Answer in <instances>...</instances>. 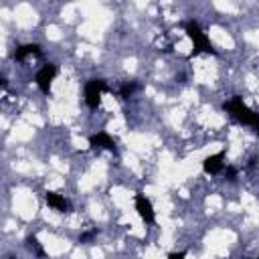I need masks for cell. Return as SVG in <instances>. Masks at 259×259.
<instances>
[{
    "label": "cell",
    "instance_id": "4fadbf2b",
    "mask_svg": "<svg viewBox=\"0 0 259 259\" xmlns=\"http://www.w3.org/2000/svg\"><path fill=\"white\" fill-rule=\"evenodd\" d=\"M95 235H97V231H95V229H93V231H87V233H81V235H79V243H89Z\"/></svg>",
    "mask_w": 259,
    "mask_h": 259
},
{
    "label": "cell",
    "instance_id": "ba28073f",
    "mask_svg": "<svg viewBox=\"0 0 259 259\" xmlns=\"http://www.w3.org/2000/svg\"><path fill=\"white\" fill-rule=\"evenodd\" d=\"M45 202H47L53 210H57V212H71V202H69L63 194H59V192L47 190V192H45Z\"/></svg>",
    "mask_w": 259,
    "mask_h": 259
},
{
    "label": "cell",
    "instance_id": "7a4b0ae2",
    "mask_svg": "<svg viewBox=\"0 0 259 259\" xmlns=\"http://www.w3.org/2000/svg\"><path fill=\"white\" fill-rule=\"evenodd\" d=\"M184 30H186V36H188V38H190V42H192L190 59H192V57H196V55H200V53L217 55V51L212 49V42L208 40L206 32L200 28V24H198L196 20H188V22H186V26H184Z\"/></svg>",
    "mask_w": 259,
    "mask_h": 259
},
{
    "label": "cell",
    "instance_id": "8fae6325",
    "mask_svg": "<svg viewBox=\"0 0 259 259\" xmlns=\"http://www.w3.org/2000/svg\"><path fill=\"white\" fill-rule=\"evenodd\" d=\"M140 89V85H138V81H130V83H123L121 85V89H119V99H130L136 91Z\"/></svg>",
    "mask_w": 259,
    "mask_h": 259
},
{
    "label": "cell",
    "instance_id": "7c38bea8",
    "mask_svg": "<svg viewBox=\"0 0 259 259\" xmlns=\"http://www.w3.org/2000/svg\"><path fill=\"white\" fill-rule=\"evenodd\" d=\"M223 174H225V180H229V182H235L237 180V168L235 166H227L223 170Z\"/></svg>",
    "mask_w": 259,
    "mask_h": 259
},
{
    "label": "cell",
    "instance_id": "277c9868",
    "mask_svg": "<svg viewBox=\"0 0 259 259\" xmlns=\"http://www.w3.org/2000/svg\"><path fill=\"white\" fill-rule=\"evenodd\" d=\"M57 73H59V69H57V65H53V63H47V65H42V67L36 71L34 81H36L38 89H40L45 95H49V93H51V85H53V81H55Z\"/></svg>",
    "mask_w": 259,
    "mask_h": 259
},
{
    "label": "cell",
    "instance_id": "9c48e42d",
    "mask_svg": "<svg viewBox=\"0 0 259 259\" xmlns=\"http://www.w3.org/2000/svg\"><path fill=\"white\" fill-rule=\"evenodd\" d=\"M38 57L40 55V47L36 45V42H26V45H20V47H16V51H14V61H24L26 57Z\"/></svg>",
    "mask_w": 259,
    "mask_h": 259
},
{
    "label": "cell",
    "instance_id": "5bb4252c",
    "mask_svg": "<svg viewBox=\"0 0 259 259\" xmlns=\"http://www.w3.org/2000/svg\"><path fill=\"white\" fill-rule=\"evenodd\" d=\"M168 259H186V251H174V253H168Z\"/></svg>",
    "mask_w": 259,
    "mask_h": 259
},
{
    "label": "cell",
    "instance_id": "5b68a950",
    "mask_svg": "<svg viewBox=\"0 0 259 259\" xmlns=\"http://www.w3.org/2000/svg\"><path fill=\"white\" fill-rule=\"evenodd\" d=\"M134 206H136L140 219H142L146 225H154V223H156V212H154L152 200H150L144 192H136V196H134Z\"/></svg>",
    "mask_w": 259,
    "mask_h": 259
},
{
    "label": "cell",
    "instance_id": "30bf717a",
    "mask_svg": "<svg viewBox=\"0 0 259 259\" xmlns=\"http://www.w3.org/2000/svg\"><path fill=\"white\" fill-rule=\"evenodd\" d=\"M24 245H26V249L28 251H32L38 259H45L47 257V253H45V249H42V245L38 243V239L34 237V235H30V237H26V241H24Z\"/></svg>",
    "mask_w": 259,
    "mask_h": 259
},
{
    "label": "cell",
    "instance_id": "8992f818",
    "mask_svg": "<svg viewBox=\"0 0 259 259\" xmlns=\"http://www.w3.org/2000/svg\"><path fill=\"white\" fill-rule=\"evenodd\" d=\"M202 170H204L206 174H210V176L221 174V172L225 170V150L206 156V158L202 160Z\"/></svg>",
    "mask_w": 259,
    "mask_h": 259
},
{
    "label": "cell",
    "instance_id": "6da1fadb",
    "mask_svg": "<svg viewBox=\"0 0 259 259\" xmlns=\"http://www.w3.org/2000/svg\"><path fill=\"white\" fill-rule=\"evenodd\" d=\"M223 109L229 111V113L233 115V119H237V121L243 123V125H249L253 132L259 134V113L253 111V109L243 101V97L233 95L229 101L223 103Z\"/></svg>",
    "mask_w": 259,
    "mask_h": 259
},
{
    "label": "cell",
    "instance_id": "52a82bcc",
    "mask_svg": "<svg viewBox=\"0 0 259 259\" xmlns=\"http://www.w3.org/2000/svg\"><path fill=\"white\" fill-rule=\"evenodd\" d=\"M89 146L93 148V150H109V152H117V148H115V140L107 134V132H97V134H93V136H89Z\"/></svg>",
    "mask_w": 259,
    "mask_h": 259
},
{
    "label": "cell",
    "instance_id": "3957f363",
    "mask_svg": "<svg viewBox=\"0 0 259 259\" xmlns=\"http://www.w3.org/2000/svg\"><path fill=\"white\" fill-rule=\"evenodd\" d=\"M107 89V83L103 79H89L85 83V103L89 109H97L101 105V95Z\"/></svg>",
    "mask_w": 259,
    "mask_h": 259
}]
</instances>
